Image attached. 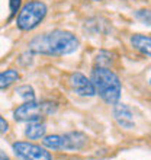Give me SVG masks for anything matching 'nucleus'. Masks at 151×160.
Returning <instances> with one entry per match:
<instances>
[{"label":"nucleus","mask_w":151,"mask_h":160,"mask_svg":"<svg viewBox=\"0 0 151 160\" xmlns=\"http://www.w3.org/2000/svg\"><path fill=\"white\" fill-rule=\"evenodd\" d=\"M0 160H10V159H9V157L6 156L4 153H2V152H0Z\"/></svg>","instance_id":"16"},{"label":"nucleus","mask_w":151,"mask_h":160,"mask_svg":"<svg viewBox=\"0 0 151 160\" xmlns=\"http://www.w3.org/2000/svg\"><path fill=\"white\" fill-rule=\"evenodd\" d=\"M46 132V127L45 124H42L41 121H31L28 124L25 130V135L29 140H39L42 138Z\"/></svg>","instance_id":"10"},{"label":"nucleus","mask_w":151,"mask_h":160,"mask_svg":"<svg viewBox=\"0 0 151 160\" xmlns=\"http://www.w3.org/2000/svg\"><path fill=\"white\" fill-rule=\"evenodd\" d=\"M9 131V122L0 115V134H4Z\"/></svg>","instance_id":"15"},{"label":"nucleus","mask_w":151,"mask_h":160,"mask_svg":"<svg viewBox=\"0 0 151 160\" xmlns=\"http://www.w3.org/2000/svg\"><path fill=\"white\" fill-rule=\"evenodd\" d=\"M92 80L95 90L109 105H115L121 98V80L108 67H95L92 70Z\"/></svg>","instance_id":"2"},{"label":"nucleus","mask_w":151,"mask_h":160,"mask_svg":"<svg viewBox=\"0 0 151 160\" xmlns=\"http://www.w3.org/2000/svg\"><path fill=\"white\" fill-rule=\"evenodd\" d=\"M48 8L41 0H31L21 9L16 18V25L21 31H32L46 16Z\"/></svg>","instance_id":"5"},{"label":"nucleus","mask_w":151,"mask_h":160,"mask_svg":"<svg viewBox=\"0 0 151 160\" xmlns=\"http://www.w3.org/2000/svg\"><path fill=\"white\" fill-rule=\"evenodd\" d=\"M16 93L19 95L21 98H23L26 102H32L35 101V92L34 89L31 88L29 84H23V86H19L16 89Z\"/></svg>","instance_id":"12"},{"label":"nucleus","mask_w":151,"mask_h":160,"mask_svg":"<svg viewBox=\"0 0 151 160\" xmlns=\"http://www.w3.org/2000/svg\"><path fill=\"white\" fill-rule=\"evenodd\" d=\"M80 42L74 34L63 29H55L35 37L29 42V51L32 54L42 55H67L79 48Z\"/></svg>","instance_id":"1"},{"label":"nucleus","mask_w":151,"mask_h":160,"mask_svg":"<svg viewBox=\"0 0 151 160\" xmlns=\"http://www.w3.org/2000/svg\"><path fill=\"white\" fill-rule=\"evenodd\" d=\"M135 16L138 18V19H141L143 23L150 25V12L148 10H138V12L135 13Z\"/></svg>","instance_id":"13"},{"label":"nucleus","mask_w":151,"mask_h":160,"mask_svg":"<svg viewBox=\"0 0 151 160\" xmlns=\"http://www.w3.org/2000/svg\"><path fill=\"white\" fill-rule=\"evenodd\" d=\"M70 86H71L73 92L81 98H92L96 95V90H95V86H93L92 80L87 79L84 74H81L79 72H76L71 74V77H70Z\"/></svg>","instance_id":"7"},{"label":"nucleus","mask_w":151,"mask_h":160,"mask_svg":"<svg viewBox=\"0 0 151 160\" xmlns=\"http://www.w3.org/2000/svg\"><path fill=\"white\" fill-rule=\"evenodd\" d=\"M58 105L52 101H32L25 102L23 105L17 106L13 112V118L17 122H31V121H41V118L52 115L57 112Z\"/></svg>","instance_id":"3"},{"label":"nucleus","mask_w":151,"mask_h":160,"mask_svg":"<svg viewBox=\"0 0 151 160\" xmlns=\"http://www.w3.org/2000/svg\"><path fill=\"white\" fill-rule=\"evenodd\" d=\"M89 138L87 135L76 131V132H67V134H52L44 135L42 144L45 148L50 150H81L86 147Z\"/></svg>","instance_id":"4"},{"label":"nucleus","mask_w":151,"mask_h":160,"mask_svg":"<svg viewBox=\"0 0 151 160\" xmlns=\"http://www.w3.org/2000/svg\"><path fill=\"white\" fill-rule=\"evenodd\" d=\"M13 153L21 160H52L51 153L45 147L28 141H16L12 146Z\"/></svg>","instance_id":"6"},{"label":"nucleus","mask_w":151,"mask_h":160,"mask_svg":"<svg viewBox=\"0 0 151 160\" xmlns=\"http://www.w3.org/2000/svg\"><path fill=\"white\" fill-rule=\"evenodd\" d=\"M113 118L118 122V125L125 128V130H132L135 128V121L132 117V111L125 103H115L113 108Z\"/></svg>","instance_id":"8"},{"label":"nucleus","mask_w":151,"mask_h":160,"mask_svg":"<svg viewBox=\"0 0 151 160\" xmlns=\"http://www.w3.org/2000/svg\"><path fill=\"white\" fill-rule=\"evenodd\" d=\"M19 6H21V0H10V18L16 15V12L19 10Z\"/></svg>","instance_id":"14"},{"label":"nucleus","mask_w":151,"mask_h":160,"mask_svg":"<svg viewBox=\"0 0 151 160\" xmlns=\"http://www.w3.org/2000/svg\"><path fill=\"white\" fill-rule=\"evenodd\" d=\"M21 79V74L15 68H9L4 72H0V90L10 88L13 83H16Z\"/></svg>","instance_id":"11"},{"label":"nucleus","mask_w":151,"mask_h":160,"mask_svg":"<svg viewBox=\"0 0 151 160\" xmlns=\"http://www.w3.org/2000/svg\"><path fill=\"white\" fill-rule=\"evenodd\" d=\"M96 2H100V0H96Z\"/></svg>","instance_id":"17"},{"label":"nucleus","mask_w":151,"mask_h":160,"mask_svg":"<svg viewBox=\"0 0 151 160\" xmlns=\"http://www.w3.org/2000/svg\"><path fill=\"white\" fill-rule=\"evenodd\" d=\"M131 44H132V47H134L135 50H138L141 54L150 57V54H151V38L148 35H141V34L132 35V37H131Z\"/></svg>","instance_id":"9"}]
</instances>
